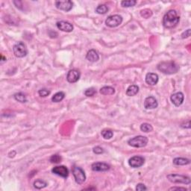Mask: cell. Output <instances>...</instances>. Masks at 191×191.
<instances>
[{
  "instance_id": "obj_25",
  "label": "cell",
  "mask_w": 191,
  "mask_h": 191,
  "mask_svg": "<svg viewBox=\"0 0 191 191\" xmlns=\"http://www.w3.org/2000/svg\"><path fill=\"white\" fill-rule=\"evenodd\" d=\"M136 3V0H125V1L121 2V5L124 8H129L134 6Z\"/></svg>"
},
{
  "instance_id": "obj_15",
  "label": "cell",
  "mask_w": 191,
  "mask_h": 191,
  "mask_svg": "<svg viewBox=\"0 0 191 191\" xmlns=\"http://www.w3.org/2000/svg\"><path fill=\"white\" fill-rule=\"evenodd\" d=\"M92 170L96 172H105L110 169V166L105 163L97 162L92 164Z\"/></svg>"
},
{
  "instance_id": "obj_11",
  "label": "cell",
  "mask_w": 191,
  "mask_h": 191,
  "mask_svg": "<svg viewBox=\"0 0 191 191\" xmlns=\"http://www.w3.org/2000/svg\"><path fill=\"white\" fill-rule=\"evenodd\" d=\"M81 73L80 72L77 70H71L68 72L67 76H66V79L70 83H76L80 79Z\"/></svg>"
},
{
  "instance_id": "obj_8",
  "label": "cell",
  "mask_w": 191,
  "mask_h": 191,
  "mask_svg": "<svg viewBox=\"0 0 191 191\" xmlns=\"http://www.w3.org/2000/svg\"><path fill=\"white\" fill-rule=\"evenodd\" d=\"M73 2L70 1V0L55 2V6H56L57 8L62 11H70L73 8Z\"/></svg>"
},
{
  "instance_id": "obj_33",
  "label": "cell",
  "mask_w": 191,
  "mask_h": 191,
  "mask_svg": "<svg viewBox=\"0 0 191 191\" xmlns=\"http://www.w3.org/2000/svg\"><path fill=\"white\" fill-rule=\"evenodd\" d=\"M147 190V188H146V186H145L143 184H141V183H140V184H138V185L136 186V190H138V191H142V190Z\"/></svg>"
},
{
  "instance_id": "obj_9",
  "label": "cell",
  "mask_w": 191,
  "mask_h": 191,
  "mask_svg": "<svg viewBox=\"0 0 191 191\" xmlns=\"http://www.w3.org/2000/svg\"><path fill=\"white\" fill-rule=\"evenodd\" d=\"M52 172L54 174L60 176L62 178H64V179L67 178L69 176V170L65 166L55 167L52 170Z\"/></svg>"
},
{
  "instance_id": "obj_16",
  "label": "cell",
  "mask_w": 191,
  "mask_h": 191,
  "mask_svg": "<svg viewBox=\"0 0 191 191\" xmlns=\"http://www.w3.org/2000/svg\"><path fill=\"white\" fill-rule=\"evenodd\" d=\"M146 82L150 86L155 85L158 82V76L153 73H147L146 76Z\"/></svg>"
},
{
  "instance_id": "obj_23",
  "label": "cell",
  "mask_w": 191,
  "mask_h": 191,
  "mask_svg": "<svg viewBox=\"0 0 191 191\" xmlns=\"http://www.w3.org/2000/svg\"><path fill=\"white\" fill-rule=\"evenodd\" d=\"M108 11V8L106 5H99L96 9V12L99 14H105Z\"/></svg>"
},
{
  "instance_id": "obj_24",
  "label": "cell",
  "mask_w": 191,
  "mask_h": 191,
  "mask_svg": "<svg viewBox=\"0 0 191 191\" xmlns=\"http://www.w3.org/2000/svg\"><path fill=\"white\" fill-rule=\"evenodd\" d=\"M14 99H15L17 101L20 102L25 103L27 102V98L25 96V95L23 93H18L14 94Z\"/></svg>"
},
{
  "instance_id": "obj_31",
  "label": "cell",
  "mask_w": 191,
  "mask_h": 191,
  "mask_svg": "<svg viewBox=\"0 0 191 191\" xmlns=\"http://www.w3.org/2000/svg\"><path fill=\"white\" fill-rule=\"evenodd\" d=\"M38 93L41 97H46L50 94V91L47 90V89H41L38 91Z\"/></svg>"
},
{
  "instance_id": "obj_18",
  "label": "cell",
  "mask_w": 191,
  "mask_h": 191,
  "mask_svg": "<svg viewBox=\"0 0 191 191\" xmlns=\"http://www.w3.org/2000/svg\"><path fill=\"white\" fill-rule=\"evenodd\" d=\"M190 163V160L189 159L184 158V157H176L173 160V163L177 166H184L187 165Z\"/></svg>"
},
{
  "instance_id": "obj_7",
  "label": "cell",
  "mask_w": 191,
  "mask_h": 191,
  "mask_svg": "<svg viewBox=\"0 0 191 191\" xmlns=\"http://www.w3.org/2000/svg\"><path fill=\"white\" fill-rule=\"evenodd\" d=\"M122 17L121 16L117 15H112L108 17L105 20L106 25L111 28H114V27H117L122 23Z\"/></svg>"
},
{
  "instance_id": "obj_32",
  "label": "cell",
  "mask_w": 191,
  "mask_h": 191,
  "mask_svg": "<svg viewBox=\"0 0 191 191\" xmlns=\"http://www.w3.org/2000/svg\"><path fill=\"white\" fill-rule=\"evenodd\" d=\"M93 151L95 154H97V155H99V154H102L104 152V149L102 147H100V146H96V147L93 148Z\"/></svg>"
},
{
  "instance_id": "obj_6",
  "label": "cell",
  "mask_w": 191,
  "mask_h": 191,
  "mask_svg": "<svg viewBox=\"0 0 191 191\" xmlns=\"http://www.w3.org/2000/svg\"><path fill=\"white\" fill-rule=\"evenodd\" d=\"M73 174L74 176L76 183L79 184H82L86 181V176L84 171L79 167H75L73 168Z\"/></svg>"
},
{
  "instance_id": "obj_21",
  "label": "cell",
  "mask_w": 191,
  "mask_h": 191,
  "mask_svg": "<svg viewBox=\"0 0 191 191\" xmlns=\"http://www.w3.org/2000/svg\"><path fill=\"white\" fill-rule=\"evenodd\" d=\"M47 186V183L42 179H37L34 182V187L37 190L45 188Z\"/></svg>"
},
{
  "instance_id": "obj_35",
  "label": "cell",
  "mask_w": 191,
  "mask_h": 191,
  "mask_svg": "<svg viewBox=\"0 0 191 191\" xmlns=\"http://www.w3.org/2000/svg\"><path fill=\"white\" fill-rule=\"evenodd\" d=\"M169 190H187L185 187H173L169 189Z\"/></svg>"
},
{
  "instance_id": "obj_1",
  "label": "cell",
  "mask_w": 191,
  "mask_h": 191,
  "mask_svg": "<svg viewBox=\"0 0 191 191\" xmlns=\"http://www.w3.org/2000/svg\"><path fill=\"white\" fill-rule=\"evenodd\" d=\"M180 17L175 10H170L163 16V25L167 28H173L179 23Z\"/></svg>"
},
{
  "instance_id": "obj_10",
  "label": "cell",
  "mask_w": 191,
  "mask_h": 191,
  "mask_svg": "<svg viewBox=\"0 0 191 191\" xmlns=\"http://www.w3.org/2000/svg\"><path fill=\"white\" fill-rule=\"evenodd\" d=\"M145 162V159L141 156H134L128 160V164L133 168H138L142 167Z\"/></svg>"
},
{
  "instance_id": "obj_36",
  "label": "cell",
  "mask_w": 191,
  "mask_h": 191,
  "mask_svg": "<svg viewBox=\"0 0 191 191\" xmlns=\"http://www.w3.org/2000/svg\"><path fill=\"white\" fill-rule=\"evenodd\" d=\"M181 127L184 128H190V121H188V122H187V124H183V125H181Z\"/></svg>"
},
{
  "instance_id": "obj_13",
  "label": "cell",
  "mask_w": 191,
  "mask_h": 191,
  "mask_svg": "<svg viewBox=\"0 0 191 191\" xmlns=\"http://www.w3.org/2000/svg\"><path fill=\"white\" fill-rule=\"evenodd\" d=\"M157 105H158V103L153 96H149L145 99L144 108L146 109H155L157 107Z\"/></svg>"
},
{
  "instance_id": "obj_20",
  "label": "cell",
  "mask_w": 191,
  "mask_h": 191,
  "mask_svg": "<svg viewBox=\"0 0 191 191\" xmlns=\"http://www.w3.org/2000/svg\"><path fill=\"white\" fill-rule=\"evenodd\" d=\"M115 93V89L110 86H105L100 89V93L102 95H113Z\"/></svg>"
},
{
  "instance_id": "obj_14",
  "label": "cell",
  "mask_w": 191,
  "mask_h": 191,
  "mask_svg": "<svg viewBox=\"0 0 191 191\" xmlns=\"http://www.w3.org/2000/svg\"><path fill=\"white\" fill-rule=\"evenodd\" d=\"M57 27L60 31L65 32H71L73 30V25L66 21H60L57 23Z\"/></svg>"
},
{
  "instance_id": "obj_5",
  "label": "cell",
  "mask_w": 191,
  "mask_h": 191,
  "mask_svg": "<svg viewBox=\"0 0 191 191\" xmlns=\"http://www.w3.org/2000/svg\"><path fill=\"white\" fill-rule=\"evenodd\" d=\"M14 54L17 58H24L28 54V50L25 44L23 42H17L13 47Z\"/></svg>"
},
{
  "instance_id": "obj_26",
  "label": "cell",
  "mask_w": 191,
  "mask_h": 191,
  "mask_svg": "<svg viewBox=\"0 0 191 191\" xmlns=\"http://www.w3.org/2000/svg\"><path fill=\"white\" fill-rule=\"evenodd\" d=\"M101 134L105 139L109 140L112 138L113 135H114V133H113V131L110 129H104L102 131Z\"/></svg>"
},
{
  "instance_id": "obj_30",
  "label": "cell",
  "mask_w": 191,
  "mask_h": 191,
  "mask_svg": "<svg viewBox=\"0 0 191 191\" xmlns=\"http://www.w3.org/2000/svg\"><path fill=\"white\" fill-rule=\"evenodd\" d=\"M96 93V90L93 87H90V88L87 89V90L84 91V95L86 96H93Z\"/></svg>"
},
{
  "instance_id": "obj_12",
  "label": "cell",
  "mask_w": 191,
  "mask_h": 191,
  "mask_svg": "<svg viewBox=\"0 0 191 191\" xmlns=\"http://www.w3.org/2000/svg\"><path fill=\"white\" fill-rule=\"evenodd\" d=\"M171 101L173 104L176 106H180L184 102V94L181 92H178V93H173L171 96Z\"/></svg>"
},
{
  "instance_id": "obj_3",
  "label": "cell",
  "mask_w": 191,
  "mask_h": 191,
  "mask_svg": "<svg viewBox=\"0 0 191 191\" xmlns=\"http://www.w3.org/2000/svg\"><path fill=\"white\" fill-rule=\"evenodd\" d=\"M167 179L172 183L174 184H190L191 180L188 176H183L179 174H170L167 176Z\"/></svg>"
},
{
  "instance_id": "obj_4",
  "label": "cell",
  "mask_w": 191,
  "mask_h": 191,
  "mask_svg": "<svg viewBox=\"0 0 191 191\" xmlns=\"http://www.w3.org/2000/svg\"><path fill=\"white\" fill-rule=\"evenodd\" d=\"M128 143L131 147L142 148L145 147L148 143V138L145 136H137L131 138L128 141Z\"/></svg>"
},
{
  "instance_id": "obj_27",
  "label": "cell",
  "mask_w": 191,
  "mask_h": 191,
  "mask_svg": "<svg viewBox=\"0 0 191 191\" xmlns=\"http://www.w3.org/2000/svg\"><path fill=\"white\" fill-rule=\"evenodd\" d=\"M141 130L143 132H146V133H148V132H151L153 130V128H152V125L149 123H143L142 125H141Z\"/></svg>"
},
{
  "instance_id": "obj_28",
  "label": "cell",
  "mask_w": 191,
  "mask_h": 191,
  "mask_svg": "<svg viewBox=\"0 0 191 191\" xmlns=\"http://www.w3.org/2000/svg\"><path fill=\"white\" fill-rule=\"evenodd\" d=\"M141 15L143 18L148 19L152 16V11L149 9H144L141 11Z\"/></svg>"
},
{
  "instance_id": "obj_34",
  "label": "cell",
  "mask_w": 191,
  "mask_h": 191,
  "mask_svg": "<svg viewBox=\"0 0 191 191\" xmlns=\"http://www.w3.org/2000/svg\"><path fill=\"white\" fill-rule=\"evenodd\" d=\"M190 36V29L186 30V31H184V32L182 34H181V37H182L183 39H184V38L189 37Z\"/></svg>"
},
{
  "instance_id": "obj_2",
  "label": "cell",
  "mask_w": 191,
  "mask_h": 191,
  "mask_svg": "<svg viewBox=\"0 0 191 191\" xmlns=\"http://www.w3.org/2000/svg\"><path fill=\"white\" fill-rule=\"evenodd\" d=\"M157 70L167 75L175 74L179 70V66L174 61H163L157 65Z\"/></svg>"
},
{
  "instance_id": "obj_37",
  "label": "cell",
  "mask_w": 191,
  "mask_h": 191,
  "mask_svg": "<svg viewBox=\"0 0 191 191\" xmlns=\"http://www.w3.org/2000/svg\"><path fill=\"white\" fill-rule=\"evenodd\" d=\"M1 57H2V62H3V61H4V60H4L5 58H4V57H3V55H2Z\"/></svg>"
},
{
  "instance_id": "obj_22",
  "label": "cell",
  "mask_w": 191,
  "mask_h": 191,
  "mask_svg": "<svg viewBox=\"0 0 191 191\" xmlns=\"http://www.w3.org/2000/svg\"><path fill=\"white\" fill-rule=\"evenodd\" d=\"M65 93L63 92H58L52 96V101L53 102H60L64 99Z\"/></svg>"
},
{
  "instance_id": "obj_19",
  "label": "cell",
  "mask_w": 191,
  "mask_h": 191,
  "mask_svg": "<svg viewBox=\"0 0 191 191\" xmlns=\"http://www.w3.org/2000/svg\"><path fill=\"white\" fill-rule=\"evenodd\" d=\"M138 92H139V87L133 84L128 87L126 90V95L128 96H134L138 94Z\"/></svg>"
},
{
  "instance_id": "obj_29",
  "label": "cell",
  "mask_w": 191,
  "mask_h": 191,
  "mask_svg": "<svg viewBox=\"0 0 191 191\" xmlns=\"http://www.w3.org/2000/svg\"><path fill=\"white\" fill-rule=\"evenodd\" d=\"M50 161L51 163H58L61 161L62 160V157H60L59 155H53L51 156L50 157Z\"/></svg>"
},
{
  "instance_id": "obj_17",
  "label": "cell",
  "mask_w": 191,
  "mask_h": 191,
  "mask_svg": "<svg viewBox=\"0 0 191 191\" xmlns=\"http://www.w3.org/2000/svg\"><path fill=\"white\" fill-rule=\"evenodd\" d=\"M86 58L90 62H96L99 59V56L96 51L94 49H91V50L88 51L87 55H86Z\"/></svg>"
}]
</instances>
